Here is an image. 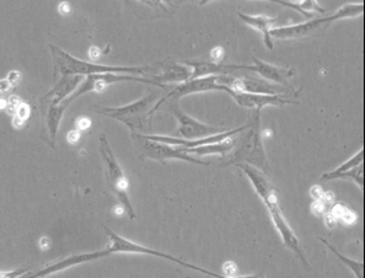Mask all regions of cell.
Here are the masks:
<instances>
[{
    "label": "cell",
    "instance_id": "cell-1",
    "mask_svg": "<svg viewBox=\"0 0 365 278\" xmlns=\"http://www.w3.org/2000/svg\"><path fill=\"white\" fill-rule=\"evenodd\" d=\"M237 166L245 173L246 176L251 181V184L254 185L255 191L257 192L259 197L262 198L263 202L267 206L272 220H273L277 230L281 234L285 247H289L290 250H293L299 256V259L303 261L304 265L307 266V269H309V264H307V261L304 257L298 237L295 235L293 229L290 228V225H288V222L285 220L284 215L282 213L281 208L278 206V200H277L274 187L269 184V181L267 179H264V176L259 170L255 169L254 166H250L247 164H239Z\"/></svg>",
    "mask_w": 365,
    "mask_h": 278
},
{
    "label": "cell",
    "instance_id": "cell-2",
    "mask_svg": "<svg viewBox=\"0 0 365 278\" xmlns=\"http://www.w3.org/2000/svg\"><path fill=\"white\" fill-rule=\"evenodd\" d=\"M261 110H254V113L250 118L247 125L249 132L245 137L237 140L234 152L225 158V162L222 165H239V164H247L250 166L257 168L263 174L269 175L271 168L268 164L267 157L264 153L263 145L262 130H261Z\"/></svg>",
    "mask_w": 365,
    "mask_h": 278
},
{
    "label": "cell",
    "instance_id": "cell-3",
    "mask_svg": "<svg viewBox=\"0 0 365 278\" xmlns=\"http://www.w3.org/2000/svg\"><path fill=\"white\" fill-rule=\"evenodd\" d=\"M52 57H53L54 76H88L93 74H138L147 76L153 79L155 74H152L155 69L152 67H113V66H103L95 62H85L81 59L76 58L66 51L61 50L57 46L49 45ZM154 81V79H153Z\"/></svg>",
    "mask_w": 365,
    "mask_h": 278
},
{
    "label": "cell",
    "instance_id": "cell-4",
    "mask_svg": "<svg viewBox=\"0 0 365 278\" xmlns=\"http://www.w3.org/2000/svg\"><path fill=\"white\" fill-rule=\"evenodd\" d=\"M156 95L150 94L122 108L95 106L96 113L125 123L132 130V135H142L143 130H152V105Z\"/></svg>",
    "mask_w": 365,
    "mask_h": 278
},
{
    "label": "cell",
    "instance_id": "cell-5",
    "mask_svg": "<svg viewBox=\"0 0 365 278\" xmlns=\"http://www.w3.org/2000/svg\"><path fill=\"white\" fill-rule=\"evenodd\" d=\"M364 11V4H346L336 13L327 18L317 19L307 23L298 24L293 26L277 27L271 29V37L278 40H288V38H302V37L319 36L329 29L331 24L339 19L356 18Z\"/></svg>",
    "mask_w": 365,
    "mask_h": 278
},
{
    "label": "cell",
    "instance_id": "cell-6",
    "mask_svg": "<svg viewBox=\"0 0 365 278\" xmlns=\"http://www.w3.org/2000/svg\"><path fill=\"white\" fill-rule=\"evenodd\" d=\"M100 153L103 157V170H105L107 185L110 186L113 195L123 206V211L128 215L130 220H133L135 218V212L128 196V181L125 179L120 164L117 163L116 157L112 152L105 135H100Z\"/></svg>",
    "mask_w": 365,
    "mask_h": 278
},
{
    "label": "cell",
    "instance_id": "cell-7",
    "mask_svg": "<svg viewBox=\"0 0 365 278\" xmlns=\"http://www.w3.org/2000/svg\"><path fill=\"white\" fill-rule=\"evenodd\" d=\"M103 230L107 234V237L111 240V244L107 247V249L110 250L111 254H113V252H127V254H144V255L156 256V257H163V259H166V260L171 261V262H176V264L183 266V267L196 269L200 274H208V276H213V277H222L220 274H214V272H210V271H207L205 269H200L197 266L191 265V264L180 260L178 257H174V256L165 254V252H156V250H153L150 247H143V245H139L137 242H130L128 239L123 238V237H120V235L115 233V232H112L107 227H103Z\"/></svg>",
    "mask_w": 365,
    "mask_h": 278
},
{
    "label": "cell",
    "instance_id": "cell-8",
    "mask_svg": "<svg viewBox=\"0 0 365 278\" xmlns=\"http://www.w3.org/2000/svg\"><path fill=\"white\" fill-rule=\"evenodd\" d=\"M118 81H138V83H144V84H152V86L165 88L164 84L153 81L150 78H140V76H127V74H115V73L93 74V76H86L84 81L81 83V86L67 100H64L62 103L66 108H68L74 100L78 99L81 95L86 94L89 91H103L107 86L113 84V83H118Z\"/></svg>",
    "mask_w": 365,
    "mask_h": 278
},
{
    "label": "cell",
    "instance_id": "cell-9",
    "mask_svg": "<svg viewBox=\"0 0 365 278\" xmlns=\"http://www.w3.org/2000/svg\"><path fill=\"white\" fill-rule=\"evenodd\" d=\"M132 137L133 139H139L142 142V147H140L142 155L140 157L149 158V159L160 163H165L169 159H178V160L200 164V165H208V163L191 157V154L183 152V147H180V145L155 142V140L144 138L142 135H132Z\"/></svg>",
    "mask_w": 365,
    "mask_h": 278
},
{
    "label": "cell",
    "instance_id": "cell-10",
    "mask_svg": "<svg viewBox=\"0 0 365 278\" xmlns=\"http://www.w3.org/2000/svg\"><path fill=\"white\" fill-rule=\"evenodd\" d=\"M169 110L178 121V135H181L183 139L205 138V137L225 132L218 127L210 126V125L197 121L193 117L183 113L178 106V101H170Z\"/></svg>",
    "mask_w": 365,
    "mask_h": 278
},
{
    "label": "cell",
    "instance_id": "cell-11",
    "mask_svg": "<svg viewBox=\"0 0 365 278\" xmlns=\"http://www.w3.org/2000/svg\"><path fill=\"white\" fill-rule=\"evenodd\" d=\"M218 79L219 76H212L195 79V81H185L181 86H176L171 93L166 95L164 99L156 103L155 106L153 108L152 113H150L152 116L156 110L160 108L161 105L168 101V100H170V101H178L182 96L198 94V93H207V91H212V90H222L223 91V86H219Z\"/></svg>",
    "mask_w": 365,
    "mask_h": 278
},
{
    "label": "cell",
    "instance_id": "cell-12",
    "mask_svg": "<svg viewBox=\"0 0 365 278\" xmlns=\"http://www.w3.org/2000/svg\"><path fill=\"white\" fill-rule=\"evenodd\" d=\"M223 91L232 96L236 103L240 106L251 110H262L264 106H284L288 103H299L295 100L283 98L279 95H262V94H249V93H242V91H235L227 86H223Z\"/></svg>",
    "mask_w": 365,
    "mask_h": 278
},
{
    "label": "cell",
    "instance_id": "cell-13",
    "mask_svg": "<svg viewBox=\"0 0 365 278\" xmlns=\"http://www.w3.org/2000/svg\"><path fill=\"white\" fill-rule=\"evenodd\" d=\"M252 59H254V64L252 66H237V71L256 73L257 76H261L263 79H266V81L276 83V84L288 88L292 91H295L293 86L288 81V79L295 74L293 69L277 67V66H273V64L266 63V62H263V61L256 58V57H252Z\"/></svg>",
    "mask_w": 365,
    "mask_h": 278
},
{
    "label": "cell",
    "instance_id": "cell-14",
    "mask_svg": "<svg viewBox=\"0 0 365 278\" xmlns=\"http://www.w3.org/2000/svg\"><path fill=\"white\" fill-rule=\"evenodd\" d=\"M182 64L191 67V78L188 81H195L200 78H205V76H234L236 72H239L236 69V64H223L217 63L213 61H198V59H186L183 61Z\"/></svg>",
    "mask_w": 365,
    "mask_h": 278
},
{
    "label": "cell",
    "instance_id": "cell-15",
    "mask_svg": "<svg viewBox=\"0 0 365 278\" xmlns=\"http://www.w3.org/2000/svg\"><path fill=\"white\" fill-rule=\"evenodd\" d=\"M84 76H63L62 79L56 84L53 89L41 98V108H48V106H58L61 103L67 100L78 88L79 83L83 81Z\"/></svg>",
    "mask_w": 365,
    "mask_h": 278
},
{
    "label": "cell",
    "instance_id": "cell-16",
    "mask_svg": "<svg viewBox=\"0 0 365 278\" xmlns=\"http://www.w3.org/2000/svg\"><path fill=\"white\" fill-rule=\"evenodd\" d=\"M111 255V252L108 249L101 250V252H89V254H81V255L71 256L66 260H61L58 262H54L52 265L46 266L45 269L37 271L34 274L30 276H35V277H42V276H48V274H54V272H58L62 269H68L71 266L81 265L84 262H89V261L98 260L100 257H105V256Z\"/></svg>",
    "mask_w": 365,
    "mask_h": 278
},
{
    "label": "cell",
    "instance_id": "cell-17",
    "mask_svg": "<svg viewBox=\"0 0 365 278\" xmlns=\"http://www.w3.org/2000/svg\"><path fill=\"white\" fill-rule=\"evenodd\" d=\"M239 16L244 23L261 32L264 45L267 46L269 50H273L274 45H273V38H272L269 31H271L272 25L277 21L276 18H268L264 15H247V14L242 13H239Z\"/></svg>",
    "mask_w": 365,
    "mask_h": 278
},
{
    "label": "cell",
    "instance_id": "cell-18",
    "mask_svg": "<svg viewBox=\"0 0 365 278\" xmlns=\"http://www.w3.org/2000/svg\"><path fill=\"white\" fill-rule=\"evenodd\" d=\"M66 108H67L63 103L58 106H48V108H42V116L45 120L46 128H47V137H48L49 144L52 147H54V140L57 137L58 127Z\"/></svg>",
    "mask_w": 365,
    "mask_h": 278
},
{
    "label": "cell",
    "instance_id": "cell-19",
    "mask_svg": "<svg viewBox=\"0 0 365 278\" xmlns=\"http://www.w3.org/2000/svg\"><path fill=\"white\" fill-rule=\"evenodd\" d=\"M234 137H230V138L225 139L223 142H218V143L200 145V147H197V148H183V152L187 153V154H197V155H200V157L212 155V154L225 155L227 153L232 152V149H234L236 143H237V139L234 138Z\"/></svg>",
    "mask_w": 365,
    "mask_h": 278
},
{
    "label": "cell",
    "instance_id": "cell-20",
    "mask_svg": "<svg viewBox=\"0 0 365 278\" xmlns=\"http://www.w3.org/2000/svg\"><path fill=\"white\" fill-rule=\"evenodd\" d=\"M192 69L185 67L182 64H176L174 67L168 68L163 74L154 76V81L165 86V83L171 81H187L191 78Z\"/></svg>",
    "mask_w": 365,
    "mask_h": 278
},
{
    "label": "cell",
    "instance_id": "cell-21",
    "mask_svg": "<svg viewBox=\"0 0 365 278\" xmlns=\"http://www.w3.org/2000/svg\"><path fill=\"white\" fill-rule=\"evenodd\" d=\"M363 162H364V149L361 148L359 152H356L351 159H348L347 162L339 166L337 169L324 174L321 180H325V181H327V180H336L342 173H346V171L351 170V169L356 168V166L361 165V164H363Z\"/></svg>",
    "mask_w": 365,
    "mask_h": 278
},
{
    "label": "cell",
    "instance_id": "cell-22",
    "mask_svg": "<svg viewBox=\"0 0 365 278\" xmlns=\"http://www.w3.org/2000/svg\"><path fill=\"white\" fill-rule=\"evenodd\" d=\"M282 5H284L287 8L290 9L297 10L299 13L303 14L305 18H312V11H317L319 14L325 13V9L321 8L317 0H305V1H294V3H289V1H279Z\"/></svg>",
    "mask_w": 365,
    "mask_h": 278
},
{
    "label": "cell",
    "instance_id": "cell-23",
    "mask_svg": "<svg viewBox=\"0 0 365 278\" xmlns=\"http://www.w3.org/2000/svg\"><path fill=\"white\" fill-rule=\"evenodd\" d=\"M320 242H324L326 247H329L331 252H334V255L337 256L339 260L342 261L344 265L352 269L353 272H354V274H356V277L363 278V276H364V265H363V262L352 260V259H348V257H346V256H343L342 254H339V252H337L336 249H334V247H332L330 242H326L325 239L324 238H320Z\"/></svg>",
    "mask_w": 365,
    "mask_h": 278
},
{
    "label": "cell",
    "instance_id": "cell-24",
    "mask_svg": "<svg viewBox=\"0 0 365 278\" xmlns=\"http://www.w3.org/2000/svg\"><path fill=\"white\" fill-rule=\"evenodd\" d=\"M337 179L352 180L353 182H356L361 189H364V165L361 164L351 170L342 173Z\"/></svg>",
    "mask_w": 365,
    "mask_h": 278
},
{
    "label": "cell",
    "instance_id": "cell-25",
    "mask_svg": "<svg viewBox=\"0 0 365 278\" xmlns=\"http://www.w3.org/2000/svg\"><path fill=\"white\" fill-rule=\"evenodd\" d=\"M332 217L336 220H342L348 223V225H352L353 222H356V217L349 208L343 206V205H337L334 207V211H332Z\"/></svg>",
    "mask_w": 365,
    "mask_h": 278
},
{
    "label": "cell",
    "instance_id": "cell-26",
    "mask_svg": "<svg viewBox=\"0 0 365 278\" xmlns=\"http://www.w3.org/2000/svg\"><path fill=\"white\" fill-rule=\"evenodd\" d=\"M27 115H29V106H27V105H21V106L18 108V110H16V116H18V120L25 121V120H26Z\"/></svg>",
    "mask_w": 365,
    "mask_h": 278
},
{
    "label": "cell",
    "instance_id": "cell-27",
    "mask_svg": "<svg viewBox=\"0 0 365 278\" xmlns=\"http://www.w3.org/2000/svg\"><path fill=\"white\" fill-rule=\"evenodd\" d=\"M224 57V51L223 48H215V50L212 52V58H213V62H217V63H220V61L223 59Z\"/></svg>",
    "mask_w": 365,
    "mask_h": 278
},
{
    "label": "cell",
    "instance_id": "cell-28",
    "mask_svg": "<svg viewBox=\"0 0 365 278\" xmlns=\"http://www.w3.org/2000/svg\"><path fill=\"white\" fill-rule=\"evenodd\" d=\"M26 272V269H20V271H15V272H11V274H6L8 277H14V276H21V274H25Z\"/></svg>",
    "mask_w": 365,
    "mask_h": 278
}]
</instances>
